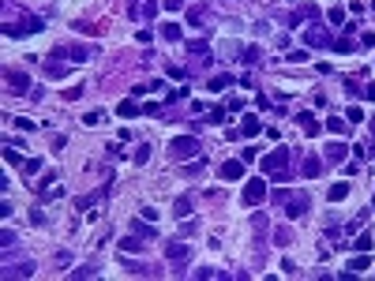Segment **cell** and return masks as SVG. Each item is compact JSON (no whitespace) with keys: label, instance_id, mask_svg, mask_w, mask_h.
Returning a JSON list of instances; mask_svg holds the SVG:
<instances>
[{"label":"cell","instance_id":"10","mask_svg":"<svg viewBox=\"0 0 375 281\" xmlns=\"http://www.w3.org/2000/svg\"><path fill=\"white\" fill-rule=\"evenodd\" d=\"M259 131H263V120H259L255 112H248V116H244V124H240V135H244V139H255Z\"/></svg>","mask_w":375,"mask_h":281},{"label":"cell","instance_id":"46","mask_svg":"<svg viewBox=\"0 0 375 281\" xmlns=\"http://www.w3.org/2000/svg\"><path fill=\"white\" fill-rule=\"evenodd\" d=\"M372 11H375V4H372Z\"/></svg>","mask_w":375,"mask_h":281},{"label":"cell","instance_id":"25","mask_svg":"<svg viewBox=\"0 0 375 281\" xmlns=\"http://www.w3.org/2000/svg\"><path fill=\"white\" fill-rule=\"evenodd\" d=\"M120 251H143V240H135V232H131V236L120 240Z\"/></svg>","mask_w":375,"mask_h":281},{"label":"cell","instance_id":"17","mask_svg":"<svg viewBox=\"0 0 375 281\" xmlns=\"http://www.w3.org/2000/svg\"><path fill=\"white\" fill-rule=\"evenodd\" d=\"M188 53L191 56H210V42H203V38L199 42H188Z\"/></svg>","mask_w":375,"mask_h":281},{"label":"cell","instance_id":"18","mask_svg":"<svg viewBox=\"0 0 375 281\" xmlns=\"http://www.w3.org/2000/svg\"><path fill=\"white\" fill-rule=\"evenodd\" d=\"M8 278H30L34 274V263H19V266H11V270H4Z\"/></svg>","mask_w":375,"mask_h":281},{"label":"cell","instance_id":"27","mask_svg":"<svg viewBox=\"0 0 375 281\" xmlns=\"http://www.w3.org/2000/svg\"><path fill=\"white\" fill-rule=\"evenodd\" d=\"M289 240H293V232L285 229V225H278V229H274V244H281V247H285Z\"/></svg>","mask_w":375,"mask_h":281},{"label":"cell","instance_id":"37","mask_svg":"<svg viewBox=\"0 0 375 281\" xmlns=\"http://www.w3.org/2000/svg\"><path fill=\"white\" fill-rule=\"evenodd\" d=\"M83 124H86V128H94V124H102V112H98V109H94V112H86V116H83Z\"/></svg>","mask_w":375,"mask_h":281},{"label":"cell","instance_id":"12","mask_svg":"<svg viewBox=\"0 0 375 281\" xmlns=\"http://www.w3.org/2000/svg\"><path fill=\"white\" fill-rule=\"evenodd\" d=\"M131 232H135V236H143V240H154V236H158V232H154V225L146 222V218H139V222H131Z\"/></svg>","mask_w":375,"mask_h":281},{"label":"cell","instance_id":"40","mask_svg":"<svg viewBox=\"0 0 375 281\" xmlns=\"http://www.w3.org/2000/svg\"><path fill=\"white\" fill-rule=\"evenodd\" d=\"M206 120H210V124H222V120H225V109H210V112H206Z\"/></svg>","mask_w":375,"mask_h":281},{"label":"cell","instance_id":"44","mask_svg":"<svg viewBox=\"0 0 375 281\" xmlns=\"http://www.w3.org/2000/svg\"><path fill=\"white\" fill-rule=\"evenodd\" d=\"M165 8H169V11H180V8H184V0H165Z\"/></svg>","mask_w":375,"mask_h":281},{"label":"cell","instance_id":"19","mask_svg":"<svg viewBox=\"0 0 375 281\" xmlns=\"http://www.w3.org/2000/svg\"><path fill=\"white\" fill-rule=\"evenodd\" d=\"M368 263H372V259H368V251H360L357 259H349V266H345V270H349V274H357V270H368Z\"/></svg>","mask_w":375,"mask_h":281},{"label":"cell","instance_id":"11","mask_svg":"<svg viewBox=\"0 0 375 281\" xmlns=\"http://www.w3.org/2000/svg\"><path fill=\"white\" fill-rule=\"evenodd\" d=\"M244 176V162H222V180H240Z\"/></svg>","mask_w":375,"mask_h":281},{"label":"cell","instance_id":"31","mask_svg":"<svg viewBox=\"0 0 375 281\" xmlns=\"http://www.w3.org/2000/svg\"><path fill=\"white\" fill-rule=\"evenodd\" d=\"M146 162H150V146L139 143V146H135V165H146Z\"/></svg>","mask_w":375,"mask_h":281},{"label":"cell","instance_id":"33","mask_svg":"<svg viewBox=\"0 0 375 281\" xmlns=\"http://www.w3.org/2000/svg\"><path fill=\"white\" fill-rule=\"evenodd\" d=\"M326 19H330L334 26H341V23H345V8H330V11H326Z\"/></svg>","mask_w":375,"mask_h":281},{"label":"cell","instance_id":"7","mask_svg":"<svg viewBox=\"0 0 375 281\" xmlns=\"http://www.w3.org/2000/svg\"><path fill=\"white\" fill-rule=\"evenodd\" d=\"M188 255H191V247L184 240H165V259L169 263H188Z\"/></svg>","mask_w":375,"mask_h":281},{"label":"cell","instance_id":"13","mask_svg":"<svg viewBox=\"0 0 375 281\" xmlns=\"http://www.w3.org/2000/svg\"><path fill=\"white\" fill-rule=\"evenodd\" d=\"M191 206H195V199H191V195H180L177 203H173V214H177V218H188V214H191Z\"/></svg>","mask_w":375,"mask_h":281},{"label":"cell","instance_id":"1","mask_svg":"<svg viewBox=\"0 0 375 281\" xmlns=\"http://www.w3.org/2000/svg\"><path fill=\"white\" fill-rule=\"evenodd\" d=\"M263 172H270L274 180L289 176V146H274V150L263 158Z\"/></svg>","mask_w":375,"mask_h":281},{"label":"cell","instance_id":"38","mask_svg":"<svg viewBox=\"0 0 375 281\" xmlns=\"http://www.w3.org/2000/svg\"><path fill=\"white\" fill-rule=\"evenodd\" d=\"M15 128H19V131H34V120H26V116H15Z\"/></svg>","mask_w":375,"mask_h":281},{"label":"cell","instance_id":"41","mask_svg":"<svg viewBox=\"0 0 375 281\" xmlns=\"http://www.w3.org/2000/svg\"><path fill=\"white\" fill-rule=\"evenodd\" d=\"M195 278H225V270H210L206 266V270H195Z\"/></svg>","mask_w":375,"mask_h":281},{"label":"cell","instance_id":"16","mask_svg":"<svg viewBox=\"0 0 375 281\" xmlns=\"http://www.w3.org/2000/svg\"><path fill=\"white\" fill-rule=\"evenodd\" d=\"M206 86H210V90H229V86H233V75H229V71H222V75H214Z\"/></svg>","mask_w":375,"mask_h":281},{"label":"cell","instance_id":"6","mask_svg":"<svg viewBox=\"0 0 375 281\" xmlns=\"http://www.w3.org/2000/svg\"><path fill=\"white\" fill-rule=\"evenodd\" d=\"M266 199V180H248L244 184V203L248 206H259Z\"/></svg>","mask_w":375,"mask_h":281},{"label":"cell","instance_id":"4","mask_svg":"<svg viewBox=\"0 0 375 281\" xmlns=\"http://www.w3.org/2000/svg\"><path fill=\"white\" fill-rule=\"evenodd\" d=\"M281 206H285V218H293V222H297V218H304V210H308V195H304V191H297V195H293V191H285Z\"/></svg>","mask_w":375,"mask_h":281},{"label":"cell","instance_id":"8","mask_svg":"<svg viewBox=\"0 0 375 281\" xmlns=\"http://www.w3.org/2000/svg\"><path fill=\"white\" fill-rule=\"evenodd\" d=\"M297 124H300L304 135H319V131H323V124L315 120V112H297Z\"/></svg>","mask_w":375,"mask_h":281},{"label":"cell","instance_id":"42","mask_svg":"<svg viewBox=\"0 0 375 281\" xmlns=\"http://www.w3.org/2000/svg\"><path fill=\"white\" fill-rule=\"evenodd\" d=\"M0 244H4V247H11V244H15V232H11V229H4V236H0Z\"/></svg>","mask_w":375,"mask_h":281},{"label":"cell","instance_id":"30","mask_svg":"<svg viewBox=\"0 0 375 281\" xmlns=\"http://www.w3.org/2000/svg\"><path fill=\"white\" fill-rule=\"evenodd\" d=\"M364 222H368V210H360L357 218H353V222L345 225V236H349V232H357V229H360V225H364Z\"/></svg>","mask_w":375,"mask_h":281},{"label":"cell","instance_id":"3","mask_svg":"<svg viewBox=\"0 0 375 281\" xmlns=\"http://www.w3.org/2000/svg\"><path fill=\"white\" fill-rule=\"evenodd\" d=\"M195 150H199V139H195V135H180V139H173V143H169V154L177 158V162L195 158Z\"/></svg>","mask_w":375,"mask_h":281},{"label":"cell","instance_id":"32","mask_svg":"<svg viewBox=\"0 0 375 281\" xmlns=\"http://www.w3.org/2000/svg\"><path fill=\"white\" fill-rule=\"evenodd\" d=\"M372 244H375V236H368V232L353 240V247H357V251H372Z\"/></svg>","mask_w":375,"mask_h":281},{"label":"cell","instance_id":"24","mask_svg":"<svg viewBox=\"0 0 375 281\" xmlns=\"http://www.w3.org/2000/svg\"><path fill=\"white\" fill-rule=\"evenodd\" d=\"M326 128H330L334 135H345V128H349V120H341V116H330V120H326Z\"/></svg>","mask_w":375,"mask_h":281},{"label":"cell","instance_id":"14","mask_svg":"<svg viewBox=\"0 0 375 281\" xmlns=\"http://www.w3.org/2000/svg\"><path fill=\"white\" fill-rule=\"evenodd\" d=\"M300 169H304V176H319V172H323V162H319L315 154H308V158H304V165H300Z\"/></svg>","mask_w":375,"mask_h":281},{"label":"cell","instance_id":"39","mask_svg":"<svg viewBox=\"0 0 375 281\" xmlns=\"http://www.w3.org/2000/svg\"><path fill=\"white\" fill-rule=\"evenodd\" d=\"M244 64L251 68V64H259V49H244Z\"/></svg>","mask_w":375,"mask_h":281},{"label":"cell","instance_id":"5","mask_svg":"<svg viewBox=\"0 0 375 281\" xmlns=\"http://www.w3.org/2000/svg\"><path fill=\"white\" fill-rule=\"evenodd\" d=\"M304 42L312 45V49H330V45H334V38L326 34V30H319V23H312V26L304 30Z\"/></svg>","mask_w":375,"mask_h":281},{"label":"cell","instance_id":"2","mask_svg":"<svg viewBox=\"0 0 375 281\" xmlns=\"http://www.w3.org/2000/svg\"><path fill=\"white\" fill-rule=\"evenodd\" d=\"M34 30H45V19L26 15V19H19V23H4V34L8 38H26V34H34Z\"/></svg>","mask_w":375,"mask_h":281},{"label":"cell","instance_id":"15","mask_svg":"<svg viewBox=\"0 0 375 281\" xmlns=\"http://www.w3.org/2000/svg\"><path fill=\"white\" fill-rule=\"evenodd\" d=\"M139 112H143V109L135 105V98H128V102L117 105V116H124V120H128V116H139Z\"/></svg>","mask_w":375,"mask_h":281},{"label":"cell","instance_id":"36","mask_svg":"<svg viewBox=\"0 0 375 281\" xmlns=\"http://www.w3.org/2000/svg\"><path fill=\"white\" fill-rule=\"evenodd\" d=\"M188 23H191V26L203 23V8H188Z\"/></svg>","mask_w":375,"mask_h":281},{"label":"cell","instance_id":"35","mask_svg":"<svg viewBox=\"0 0 375 281\" xmlns=\"http://www.w3.org/2000/svg\"><path fill=\"white\" fill-rule=\"evenodd\" d=\"M38 169H42V158H30V162H23V172H26V176H34Z\"/></svg>","mask_w":375,"mask_h":281},{"label":"cell","instance_id":"22","mask_svg":"<svg viewBox=\"0 0 375 281\" xmlns=\"http://www.w3.org/2000/svg\"><path fill=\"white\" fill-rule=\"evenodd\" d=\"M19 150H23V146H15V143H8V146H4V158H8V165H23Z\"/></svg>","mask_w":375,"mask_h":281},{"label":"cell","instance_id":"26","mask_svg":"<svg viewBox=\"0 0 375 281\" xmlns=\"http://www.w3.org/2000/svg\"><path fill=\"white\" fill-rule=\"evenodd\" d=\"M139 15H143V19H154V15H158V0H143V4H139Z\"/></svg>","mask_w":375,"mask_h":281},{"label":"cell","instance_id":"20","mask_svg":"<svg viewBox=\"0 0 375 281\" xmlns=\"http://www.w3.org/2000/svg\"><path fill=\"white\" fill-rule=\"evenodd\" d=\"M330 49H334V53H353V49H357V42H353V38H334Z\"/></svg>","mask_w":375,"mask_h":281},{"label":"cell","instance_id":"21","mask_svg":"<svg viewBox=\"0 0 375 281\" xmlns=\"http://www.w3.org/2000/svg\"><path fill=\"white\" fill-rule=\"evenodd\" d=\"M345 191H349V184H330L326 199H330V203H341V199H345Z\"/></svg>","mask_w":375,"mask_h":281},{"label":"cell","instance_id":"34","mask_svg":"<svg viewBox=\"0 0 375 281\" xmlns=\"http://www.w3.org/2000/svg\"><path fill=\"white\" fill-rule=\"evenodd\" d=\"M71 278H98V266H79V270H71Z\"/></svg>","mask_w":375,"mask_h":281},{"label":"cell","instance_id":"28","mask_svg":"<svg viewBox=\"0 0 375 281\" xmlns=\"http://www.w3.org/2000/svg\"><path fill=\"white\" fill-rule=\"evenodd\" d=\"M326 158H330V162H341V158H345V146H341V143H330V146H326Z\"/></svg>","mask_w":375,"mask_h":281},{"label":"cell","instance_id":"29","mask_svg":"<svg viewBox=\"0 0 375 281\" xmlns=\"http://www.w3.org/2000/svg\"><path fill=\"white\" fill-rule=\"evenodd\" d=\"M68 53H71V64H83V60L90 56V49H83V45H71Z\"/></svg>","mask_w":375,"mask_h":281},{"label":"cell","instance_id":"23","mask_svg":"<svg viewBox=\"0 0 375 281\" xmlns=\"http://www.w3.org/2000/svg\"><path fill=\"white\" fill-rule=\"evenodd\" d=\"M162 38H165V42H180V23H165L162 26Z\"/></svg>","mask_w":375,"mask_h":281},{"label":"cell","instance_id":"9","mask_svg":"<svg viewBox=\"0 0 375 281\" xmlns=\"http://www.w3.org/2000/svg\"><path fill=\"white\" fill-rule=\"evenodd\" d=\"M8 86H11V94H30V79H26V71H8Z\"/></svg>","mask_w":375,"mask_h":281},{"label":"cell","instance_id":"45","mask_svg":"<svg viewBox=\"0 0 375 281\" xmlns=\"http://www.w3.org/2000/svg\"><path fill=\"white\" fill-rule=\"evenodd\" d=\"M360 94H364L368 102H375V83H372V86H364V90H360Z\"/></svg>","mask_w":375,"mask_h":281},{"label":"cell","instance_id":"43","mask_svg":"<svg viewBox=\"0 0 375 281\" xmlns=\"http://www.w3.org/2000/svg\"><path fill=\"white\" fill-rule=\"evenodd\" d=\"M285 60H293V64H300V60H308V53H304V49H297V53H289V56H285Z\"/></svg>","mask_w":375,"mask_h":281}]
</instances>
